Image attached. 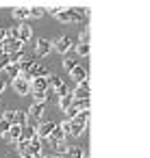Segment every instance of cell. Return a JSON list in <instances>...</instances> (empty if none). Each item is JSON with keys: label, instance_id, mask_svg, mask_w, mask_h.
<instances>
[{"label": "cell", "instance_id": "obj_15", "mask_svg": "<svg viewBox=\"0 0 150 158\" xmlns=\"http://www.w3.org/2000/svg\"><path fill=\"white\" fill-rule=\"evenodd\" d=\"M57 20H59V22H76V20H74V13H72L70 9H59Z\"/></svg>", "mask_w": 150, "mask_h": 158}, {"label": "cell", "instance_id": "obj_14", "mask_svg": "<svg viewBox=\"0 0 150 158\" xmlns=\"http://www.w3.org/2000/svg\"><path fill=\"white\" fill-rule=\"evenodd\" d=\"M26 119H29V113L13 110V126H26Z\"/></svg>", "mask_w": 150, "mask_h": 158}, {"label": "cell", "instance_id": "obj_28", "mask_svg": "<svg viewBox=\"0 0 150 158\" xmlns=\"http://www.w3.org/2000/svg\"><path fill=\"white\" fill-rule=\"evenodd\" d=\"M9 65H11V54H7V52H5L2 56H0V69H7Z\"/></svg>", "mask_w": 150, "mask_h": 158}, {"label": "cell", "instance_id": "obj_27", "mask_svg": "<svg viewBox=\"0 0 150 158\" xmlns=\"http://www.w3.org/2000/svg\"><path fill=\"white\" fill-rule=\"evenodd\" d=\"M61 65H63V69H65V72H72L78 63H76L74 59H63V63H61Z\"/></svg>", "mask_w": 150, "mask_h": 158}, {"label": "cell", "instance_id": "obj_11", "mask_svg": "<svg viewBox=\"0 0 150 158\" xmlns=\"http://www.w3.org/2000/svg\"><path fill=\"white\" fill-rule=\"evenodd\" d=\"M22 139H24V141H33V139H37V126L26 123L24 130H22Z\"/></svg>", "mask_w": 150, "mask_h": 158}, {"label": "cell", "instance_id": "obj_18", "mask_svg": "<svg viewBox=\"0 0 150 158\" xmlns=\"http://www.w3.org/2000/svg\"><path fill=\"white\" fill-rule=\"evenodd\" d=\"M46 113V104H39V102H33V106L29 108V115H33V117H42Z\"/></svg>", "mask_w": 150, "mask_h": 158}, {"label": "cell", "instance_id": "obj_12", "mask_svg": "<svg viewBox=\"0 0 150 158\" xmlns=\"http://www.w3.org/2000/svg\"><path fill=\"white\" fill-rule=\"evenodd\" d=\"M81 156H83V149H81V147H76V145H70V147H68L59 158H81Z\"/></svg>", "mask_w": 150, "mask_h": 158}, {"label": "cell", "instance_id": "obj_16", "mask_svg": "<svg viewBox=\"0 0 150 158\" xmlns=\"http://www.w3.org/2000/svg\"><path fill=\"white\" fill-rule=\"evenodd\" d=\"M31 37H33V28H31L29 24H22V26H20V41L26 44Z\"/></svg>", "mask_w": 150, "mask_h": 158}, {"label": "cell", "instance_id": "obj_10", "mask_svg": "<svg viewBox=\"0 0 150 158\" xmlns=\"http://www.w3.org/2000/svg\"><path fill=\"white\" fill-rule=\"evenodd\" d=\"M57 104H59V108L65 113V110H68V108L74 104V95H72V93H65V95H61V98L57 100Z\"/></svg>", "mask_w": 150, "mask_h": 158}, {"label": "cell", "instance_id": "obj_6", "mask_svg": "<svg viewBox=\"0 0 150 158\" xmlns=\"http://www.w3.org/2000/svg\"><path fill=\"white\" fill-rule=\"evenodd\" d=\"M22 130H24V126H11V130L5 134V141H7L9 145L18 143V141L22 139Z\"/></svg>", "mask_w": 150, "mask_h": 158}, {"label": "cell", "instance_id": "obj_20", "mask_svg": "<svg viewBox=\"0 0 150 158\" xmlns=\"http://www.w3.org/2000/svg\"><path fill=\"white\" fill-rule=\"evenodd\" d=\"M5 74H7V76H9L11 80H18V78L22 76V72H20V67H18L15 63H11V65H9V67L5 69Z\"/></svg>", "mask_w": 150, "mask_h": 158}, {"label": "cell", "instance_id": "obj_2", "mask_svg": "<svg viewBox=\"0 0 150 158\" xmlns=\"http://www.w3.org/2000/svg\"><path fill=\"white\" fill-rule=\"evenodd\" d=\"M52 48H55L59 54H65V52H70V50H72V39H70V37H65V35H63V37H57V39L52 41Z\"/></svg>", "mask_w": 150, "mask_h": 158}, {"label": "cell", "instance_id": "obj_25", "mask_svg": "<svg viewBox=\"0 0 150 158\" xmlns=\"http://www.w3.org/2000/svg\"><path fill=\"white\" fill-rule=\"evenodd\" d=\"M31 95L35 98V102H39V104H46L48 102V91H31Z\"/></svg>", "mask_w": 150, "mask_h": 158}, {"label": "cell", "instance_id": "obj_17", "mask_svg": "<svg viewBox=\"0 0 150 158\" xmlns=\"http://www.w3.org/2000/svg\"><path fill=\"white\" fill-rule=\"evenodd\" d=\"M33 65H35V61H33L31 56H24V59H22V61L18 63V67H20V72H22V74H29Z\"/></svg>", "mask_w": 150, "mask_h": 158}, {"label": "cell", "instance_id": "obj_23", "mask_svg": "<svg viewBox=\"0 0 150 158\" xmlns=\"http://www.w3.org/2000/svg\"><path fill=\"white\" fill-rule=\"evenodd\" d=\"M48 85H50V91L55 93V91H57L59 87H63L65 82H63V78H59V76H50V78H48Z\"/></svg>", "mask_w": 150, "mask_h": 158}, {"label": "cell", "instance_id": "obj_22", "mask_svg": "<svg viewBox=\"0 0 150 158\" xmlns=\"http://www.w3.org/2000/svg\"><path fill=\"white\" fill-rule=\"evenodd\" d=\"M50 143H57V141H65V132H63V128L57 123V128H55V132H52V136L48 139Z\"/></svg>", "mask_w": 150, "mask_h": 158}, {"label": "cell", "instance_id": "obj_30", "mask_svg": "<svg viewBox=\"0 0 150 158\" xmlns=\"http://www.w3.org/2000/svg\"><path fill=\"white\" fill-rule=\"evenodd\" d=\"M22 59H24V52H22V50H20V52H13V54H11V63H15V65H18V63H20Z\"/></svg>", "mask_w": 150, "mask_h": 158}, {"label": "cell", "instance_id": "obj_38", "mask_svg": "<svg viewBox=\"0 0 150 158\" xmlns=\"http://www.w3.org/2000/svg\"><path fill=\"white\" fill-rule=\"evenodd\" d=\"M2 54H5V46H2V44H0V56H2Z\"/></svg>", "mask_w": 150, "mask_h": 158}, {"label": "cell", "instance_id": "obj_35", "mask_svg": "<svg viewBox=\"0 0 150 158\" xmlns=\"http://www.w3.org/2000/svg\"><path fill=\"white\" fill-rule=\"evenodd\" d=\"M5 89H7V82H5V80H0V93H2Z\"/></svg>", "mask_w": 150, "mask_h": 158}, {"label": "cell", "instance_id": "obj_3", "mask_svg": "<svg viewBox=\"0 0 150 158\" xmlns=\"http://www.w3.org/2000/svg\"><path fill=\"white\" fill-rule=\"evenodd\" d=\"M50 50H55L52 48V41L50 39H46V37H42V39H37V46H35V56H39V59H44Z\"/></svg>", "mask_w": 150, "mask_h": 158}, {"label": "cell", "instance_id": "obj_32", "mask_svg": "<svg viewBox=\"0 0 150 158\" xmlns=\"http://www.w3.org/2000/svg\"><path fill=\"white\" fill-rule=\"evenodd\" d=\"M78 41H85V44H89V31H87V28L81 33V39H78Z\"/></svg>", "mask_w": 150, "mask_h": 158}, {"label": "cell", "instance_id": "obj_37", "mask_svg": "<svg viewBox=\"0 0 150 158\" xmlns=\"http://www.w3.org/2000/svg\"><path fill=\"white\" fill-rule=\"evenodd\" d=\"M44 158H59V156H55V154H46Z\"/></svg>", "mask_w": 150, "mask_h": 158}, {"label": "cell", "instance_id": "obj_1", "mask_svg": "<svg viewBox=\"0 0 150 158\" xmlns=\"http://www.w3.org/2000/svg\"><path fill=\"white\" fill-rule=\"evenodd\" d=\"M55 128H57V123H55V121H42V123L37 126V139H42V141H48V139L52 136Z\"/></svg>", "mask_w": 150, "mask_h": 158}, {"label": "cell", "instance_id": "obj_5", "mask_svg": "<svg viewBox=\"0 0 150 158\" xmlns=\"http://www.w3.org/2000/svg\"><path fill=\"white\" fill-rule=\"evenodd\" d=\"M74 100H89V80H83L74 91H72Z\"/></svg>", "mask_w": 150, "mask_h": 158}, {"label": "cell", "instance_id": "obj_8", "mask_svg": "<svg viewBox=\"0 0 150 158\" xmlns=\"http://www.w3.org/2000/svg\"><path fill=\"white\" fill-rule=\"evenodd\" d=\"M70 76H72V78H74V80H76L78 85H81L83 80H87V67H83V65L78 63V65H76V67H74V69L70 72Z\"/></svg>", "mask_w": 150, "mask_h": 158}, {"label": "cell", "instance_id": "obj_36", "mask_svg": "<svg viewBox=\"0 0 150 158\" xmlns=\"http://www.w3.org/2000/svg\"><path fill=\"white\" fill-rule=\"evenodd\" d=\"M81 158H89V152H87V149H83V156H81Z\"/></svg>", "mask_w": 150, "mask_h": 158}, {"label": "cell", "instance_id": "obj_24", "mask_svg": "<svg viewBox=\"0 0 150 158\" xmlns=\"http://www.w3.org/2000/svg\"><path fill=\"white\" fill-rule=\"evenodd\" d=\"M74 50H76L81 56H87V54H89V44H85V41H78V44L74 46Z\"/></svg>", "mask_w": 150, "mask_h": 158}, {"label": "cell", "instance_id": "obj_21", "mask_svg": "<svg viewBox=\"0 0 150 158\" xmlns=\"http://www.w3.org/2000/svg\"><path fill=\"white\" fill-rule=\"evenodd\" d=\"M85 123H74V121H70V134L72 136H81V134H85Z\"/></svg>", "mask_w": 150, "mask_h": 158}, {"label": "cell", "instance_id": "obj_33", "mask_svg": "<svg viewBox=\"0 0 150 158\" xmlns=\"http://www.w3.org/2000/svg\"><path fill=\"white\" fill-rule=\"evenodd\" d=\"M59 126L63 128V132H65V134H70V121H65V119H63V121H61Z\"/></svg>", "mask_w": 150, "mask_h": 158}, {"label": "cell", "instance_id": "obj_7", "mask_svg": "<svg viewBox=\"0 0 150 158\" xmlns=\"http://www.w3.org/2000/svg\"><path fill=\"white\" fill-rule=\"evenodd\" d=\"M2 46H5V52H7V54H13V52H20V50H22V41H20V39H9V37H7Z\"/></svg>", "mask_w": 150, "mask_h": 158}, {"label": "cell", "instance_id": "obj_29", "mask_svg": "<svg viewBox=\"0 0 150 158\" xmlns=\"http://www.w3.org/2000/svg\"><path fill=\"white\" fill-rule=\"evenodd\" d=\"M9 130H11V123H9V121H5L2 117H0V136H5Z\"/></svg>", "mask_w": 150, "mask_h": 158}, {"label": "cell", "instance_id": "obj_34", "mask_svg": "<svg viewBox=\"0 0 150 158\" xmlns=\"http://www.w3.org/2000/svg\"><path fill=\"white\" fill-rule=\"evenodd\" d=\"M7 37H9V35H7V28H0V44H5Z\"/></svg>", "mask_w": 150, "mask_h": 158}, {"label": "cell", "instance_id": "obj_9", "mask_svg": "<svg viewBox=\"0 0 150 158\" xmlns=\"http://www.w3.org/2000/svg\"><path fill=\"white\" fill-rule=\"evenodd\" d=\"M50 89V85H48V80L46 78H33L31 80V91H48Z\"/></svg>", "mask_w": 150, "mask_h": 158}, {"label": "cell", "instance_id": "obj_4", "mask_svg": "<svg viewBox=\"0 0 150 158\" xmlns=\"http://www.w3.org/2000/svg\"><path fill=\"white\" fill-rule=\"evenodd\" d=\"M13 89H15V93H20V95H29V93H31V82L24 78V74H22L18 80H13Z\"/></svg>", "mask_w": 150, "mask_h": 158}, {"label": "cell", "instance_id": "obj_26", "mask_svg": "<svg viewBox=\"0 0 150 158\" xmlns=\"http://www.w3.org/2000/svg\"><path fill=\"white\" fill-rule=\"evenodd\" d=\"M44 13H46V9H44V7H31V18L39 20V18H44Z\"/></svg>", "mask_w": 150, "mask_h": 158}, {"label": "cell", "instance_id": "obj_31", "mask_svg": "<svg viewBox=\"0 0 150 158\" xmlns=\"http://www.w3.org/2000/svg\"><path fill=\"white\" fill-rule=\"evenodd\" d=\"M52 145H55V147H57L59 152H65V149H68V145H65V141H57V143H52Z\"/></svg>", "mask_w": 150, "mask_h": 158}, {"label": "cell", "instance_id": "obj_13", "mask_svg": "<svg viewBox=\"0 0 150 158\" xmlns=\"http://www.w3.org/2000/svg\"><path fill=\"white\" fill-rule=\"evenodd\" d=\"M11 15H13L15 20H20V22H24V20H29V18H31V9H24V7H18V9H13V11H11Z\"/></svg>", "mask_w": 150, "mask_h": 158}, {"label": "cell", "instance_id": "obj_39", "mask_svg": "<svg viewBox=\"0 0 150 158\" xmlns=\"http://www.w3.org/2000/svg\"><path fill=\"white\" fill-rule=\"evenodd\" d=\"M20 158H26V156H20Z\"/></svg>", "mask_w": 150, "mask_h": 158}, {"label": "cell", "instance_id": "obj_19", "mask_svg": "<svg viewBox=\"0 0 150 158\" xmlns=\"http://www.w3.org/2000/svg\"><path fill=\"white\" fill-rule=\"evenodd\" d=\"M70 11L74 13V20H76V22L85 20V18L89 15V9H85V7H74V9H70Z\"/></svg>", "mask_w": 150, "mask_h": 158}]
</instances>
